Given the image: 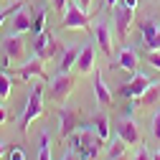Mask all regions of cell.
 I'll use <instances>...</instances> for the list:
<instances>
[{"label": "cell", "mask_w": 160, "mask_h": 160, "mask_svg": "<svg viewBox=\"0 0 160 160\" xmlns=\"http://www.w3.org/2000/svg\"><path fill=\"white\" fill-rule=\"evenodd\" d=\"M3 122H8V112H5L3 104H0V125H3Z\"/></svg>", "instance_id": "34"}, {"label": "cell", "mask_w": 160, "mask_h": 160, "mask_svg": "<svg viewBox=\"0 0 160 160\" xmlns=\"http://www.w3.org/2000/svg\"><path fill=\"white\" fill-rule=\"evenodd\" d=\"M92 127H94V132L99 135V140L104 142V140L109 137V117H107V114H97V117H94V125H92Z\"/></svg>", "instance_id": "19"}, {"label": "cell", "mask_w": 160, "mask_h": 160, "mask_svg": "<svg viewBox=\"0 0 160 160\" xmlns=\"http://www.w3.org/2000/svg\"><path fill=\"white\" fill-rule=\"evenodd\" d=\"M150 130H152V137L155 140H160V109L152 114V119H150Z\"/></svg>", "instance_id": "27"}, {"label": "cell", "mask_w": 160, "mask_h": 160, "mask_svg": "<svg viewBox=\"0 0 160 160\" xmlns=\"http://www.w3.org/2000/svg\"><path fill=\"white\" fill-rule=\"evenodd\" d=\"M61 28H66V31H89V15H87V10H82L79 5H74V3H69V8H66V13H64V21H61Z\"/></svg>", "instance_id": "4"}, {"label": "cell", "mask_w": 160, "mask_h": 160, "mask_svg": "<svg viewBox=\"0 0 160 160\" xmlns=\"http://www.w3.org/2000/svg\"><path fill=\"white\" fill-rule=\"evenodd\" d=\"M150 84H152V79H150V76H145V74L135 71V74L130 76V82H127V84H122L119 94H122V97H127V99H137L140 94H142V92L150 87Z\"/></svg>", "instance_id": "8"}, {"label": "cell", "mask_w": 160, "mask_h": 160, "mask_svg": "<svg viewBox=\"0 0 160 160\" xmlns=\"http://www.w3.org/2000/svg\"><path fill=\"white\" fill-rule=\"evenodd\" d=\"M46 15H48V8H38V13L33 15V23H31V33L38 36V33H43L46 31Z\"/></svg>", "instance_id": "20"}, {"label": "cell", "mask_w": 160, "mask_h": 160, "mask_svg": "<svg viewBox=\"0 0 160 160\" xmlns=\"http://www.w3.org/2000/svg\"><path fill=\"white\" fill-rule=\"evenodd\" d=\"M18 76L23 79V82H31V79L36 76V79H41V82H48V74H46V69H43V58H31V61H26L21 69H18Z\"/></svg>", "instance_id": "9"}, {"label": "cell", "mask_w": 160, "mask_h": 160, "mask_svg": "<svg viewBox=\"0 0 160 160\" xmlns=\"http://www.w3.org/2000/svg\"><path fill=\"white\" fill-rule=\"evenodd\" d=\"M152 160H160V152H155V155H152Z\"/></svg>", "instance_id": "38"}, {"label": "cell", "mask_w": 160, "mask_h": 160, "mask_svg": "<svg viewBox=\"0 0 160 160\" xmlns=\"http://www.w3.org/2000/svg\"><path fill=\"white\" fill-rule=\"evenodd\" d=\"M53 3V10H58V13H66V8H69V0H51Z\"/></svg>", "instance_id": "30"}, {"label": "cell", "mask_w": 160, "mask_h": 160, "mask_svg": "<svg viewBox=\"0 0 160 160\" xmlns=\"http://www.w3.org/2000/svg\"><path fill=\"white\" fill-rule=\"evenodd\" d=\"M58 117H61V137H69L79 127V109L76 107H58Z\"/></svg>", "instance_id": "12"}, {"label": "cell", "mask_w": 160, "mask_h": 160, "mask_svg": "<svg viewBox=\"0 0 160 160\" xmlns=\"http://www.w3.org/2000/svg\"><path fill=\"white\" fill-rule=\"evenodd\" d=\"M3 152H5V145H3V142H0V155H3Z\"/></svg>", "instance_id": "37"}, {"label": "cell", "mask_w": 160, "mask_h": 160, "mask_svg": "<svg viewBox=\"0 0 160 160\" xmlns=\"http://www.w3.org/2000/svg\"><path fill=\"white\" fill-rule=\"evenodd\" d=\"M94 38H97V46L102 48V53L112 56V26L107 21H99L94 26Z\"/></svg>", "instance_id": "13"}, {"label": "cell", "mask_w": 160, "mask_h": 160, "mask_svg": "<svg viewBox=\"0 0 160 160\" xmlns=\"http://www.w3.org/2000/svg\"><path fill=\"white\" fill-rule=\"evenodd\" d=\"M43 89H46L43 82H38V84L31 87L28 102H26V109H23V117H21V122H18V132H21V135H26L28 125L33 122L36 117H41V112H43Z\"/></svg>", "instance_id": "2"}, {"label": "cell", "mask_w": 160, "mask_h": 160, "mask_svg": "<svg viewBox=\"0 0 160 160\" xmlns=\"http://www.w3.org/2000/svg\"><path fill=\"white\" fill-rule=\"evenodd\" d=\"M51 38H53V36H51V33H46V31L36 36V41H33V53H36L38 58H41V56H43V51L48 48V43H51Z\"/></svg>", "instance_id": "22"}, {"label": "cell", "mask_w": 160, "mask_h": 160, "mask_svg": "<svg viewBox=\"0 0 160 160\" xmlns=\"http://www.w3.org/2000/svg\"><path fill=\"white\" fill-rule=\"evenodd\" d=\"M38 160H51V140H48V132L41 135V152H38Z\"/></svg>", "instance_id": "25"}, {"label": "cell", "mask_w": 160, "mask_h": 160, "mask_svg": "<svg viewBox=\"0 0 160 160\" xmlns=\"http://www.w3.org/2000/svg\"><path fill=\"white\" fill-rule=\"evenodd\" d=\"M158 99H160V87H158V84H150L142 94L135 99V104H137V107H152Z\"/></svg>", "instance_id": "17"}, {"label": "cell", "mask_w": 160, "mask_h": 160, "mask_svg": "<svg viewBox=\"0 0 160 160\" xmlns=\"http://www.w3.org/2000/svg\"><path fill=\"white\" fill-rule=\"evenodd\" d=\"M31 23H33V18H31V10L28 5H23L18 13H13L8 18V36H21V33H31Z\"/></svg>", "instance_id": "7"}, {"label": "cell", "mask_w": 160, "mask_h": 160, "mask_svg": "<svg viewBox=\"0 0 160 160\" xmlns=\"http://www.w3.org/2000/svg\"><path fill=\"white\" fill-rule=\"evenodd\" d=\"M122 5H127L130 10H137V5H140V0H119Z\"/></svg>", "instance_id": "32"}, {"label": "cell", "mask_w": 160, "mask_h": 160, "mask_svg": "<svg viewBox=\"0 0 160 160\" xmlns=\"http://www.w3.org/2000/svg\"><path fill=\"white\" fill-rule=\"evenodd\" d=\"M117 135L122 137L127 145H137L140 142V130H137V122L132 117H122L117 122Z\"/></svg>", "instance_id": "10"}, {"label": "cell", "mask_w": 160, "mask_h": 160, "mask_svg": "<svg viewBox=\"0 0 160 160\" xmlns=\"http://www.w3.org/2000/svg\"><path fill=\"white\" fill-rule=\"evenodd\" d=\"M117 66L119 69H125L130 76L137 71V53L132 51V48H122L119 51V56H117Z\"/></svg>", "instance_id": "16"}, {"label": "cell", "mask_w": 160, "mask_h": 160, "mask_svg": "<svg viewBox=\"0 0 160 160\" xmlns=\"http://www.w3.org/2000/svg\"><path fill=\"white\" fill-rule=\"evenodd\" d=\"M64 51H66V48H64V43L58 41V38H51V43H48V48L43 51V56H41V58H43V61H48V58H56L58 53H64Z\"/></svg>", "instance_id": "23"}, {"label": "cell", "mask_w": 160, "mask_h": 160, "mask_svg": "<svg viewBox=\"0 0 160 160\" xmlns=\"http://www.w3.org/2000/svg\"><path fill=\"white\" fill-rule=\"evenodd\" d=\"M94 58H97V46L94 43H87L82 46V51H79V58H76V71L79 74H89L94 69Z\"/></svg>", "instance_id": "14"}, {"label": "cell", "mask_w": 160, "mask_h": 160, "mask_svg": "<svg viewBox=\"0 0 160 160\" xmlns=\"http://www.w3.org/2000/svg\"><path fill=\"white\" fill-rule=\"evenodd\" d=\"M23 5H26V0H15V3H10L5 10H0V28H3V23H8V18H10L13 13H18Z\"/></svg>", "instance_id": "24"}, {"label": "cell", "mask_w": 160, "mask_h": 160, "mask_svg": "<svg viewBox=\"0 0 160 160\" xmlns=\"http://www.w3.org/2000/svg\"><path fill=\"white\" fill-rule=\"evenodd\" d=\"M0 46H3L8 61H23V56H26V43L21 41V36H8Z\"/></svg>", "instance_id": "11"}, {"label": "cell", "mask_w": 160, "mask_h": 160, "mask_svg": "<svg viewBox=\"0 0 160 160\" xmlns=\"http://www.w3.org/2000/svg\"><path fill=\"white\" fill-rule=\"evenodd\" d=\"M92 87H94L97 102L102 104V107H109V104H112V92L107 89V84H104V79H102V74H99V71H94V82H92Z\"/></svg>", "instance_id": "15"}, {"label": "cell", "mask_w": 160, "mask_h": 160, "mask_svg": "<svg viewBox=\"0 0 160 160\" xmlns=\"http://www.w3.org/2000/svg\"><path fill=\"white\" fill-rule=\"evenodd\" d=\"M104 3H107V5H112V8H114V5H117V3H119V0H104Z\"/></svg>", "instance_id": "36"}, {"label": "cell", "mask_w": 160, "mask_h": 160, "mask_svg": "<svg viewBox=\"0 0 160 160\" xmlns=\"http://www.w3.org/2000/svg\"><path fill=\"white\" fill-rule=\"evenodd\" d=\"M117 160H125V158H117Z\"/></svg>", "instance_id": "39"}, {"label": "cell", "mask_w": 160, "mask_h": 160, "mask_svg": "<svg viewBox=\"0 0 160 160\" xmlns=\"http://www.w3.org/2000/svg\"><path fill=\"white\" fill-rule=\"evenodd\" d=\"M140 31H142V41L148 51H160V23L155 18H142L140 21Z\"/></svg>", "instance_id": "6"}, {"label": "cell", "mask_w": 160, "mask_h": 160, "mask_svg": "<svg viewBox=\"0 0 160 160\" xmlns=\"http://www.w3.org/2000/svg\"><path fill=\"white\" fill-rule=\"evenodd\" d=\"M148 61H150L155 69H160V51H148Z\"/></svg>", "instance_id": "29"}, {"label": "cell", "mask_w": 160, "mask_h": 160, "mask_svg": "<svg viewBox=\"0 0 160 160\" xmlns=\"http://www.w3.org/2000/svg\"><path fill=\"white\" fill-rule=\"evenodd\" d=\"M69 148L82 158V160H97L99 152H102V140H99V135L89 127H79L69 135Z\"/></svg>", "instance_id": "1"}, {"label": "cell", "mask_w": 160, "mask_h": 160, "mask_svg": "<svg viewBox=\"0 0 160 160\" xmlns=\"http://www.w3.org/2000/svg\"><path fill=\"white\" fill-rule=\"evenodd\" d=\"M74 89V76L69 71H58L53 79H51V87H48V97L53 99V102H61V99H66Z\"/></svg>", "instance_id": "3"}, {"label": "cell", "mask_w": 160, "mask_h": 160, "mask_svg": "<svg viewBox=\"0 0 160 160\" xmlns=\"http://www.w3.org/2000/svg\"><path fill=\"white\" fill-rule=\"evenodd\" d=\"M64 160H82V158H79V155H76V152L69 148V150H66V155H64Z\"/></svg>", "instance_id": "33"}, {"label": "cell", "mask_w": 160, "mask_h": 160, "mask_svg": "<svg viewBox=\"0 0 160 160\" xmlns=\"http://www.w3.org/2000/svg\"><path fill=\"white\" fill-rule=\"evenodd\" d=\"M10 76L8 74H3V71H0V99H8L10 97Z\"/></svg>", "instance_id": "26"}, {"label": "cell", "mask_w": 160, "mask_h": 160, "mask_svg": "<svg viewBox=\"0 0 160 160\" xmlns=\"http://www.w3.org/2000/svg\"><path fill=\"white\" fill-rule=\"evenodd\" d=\"M79 8H82V10H89V8H92V0H79Z\"/></svg>", "instance_id": "35"}, {"label": "cell", "mask_w": 160, "mask_h": 160, "mask_svg": "<svg viewBox=\"0 0 160 160\" xmlns=\"http://www.w3.org/2000/svg\"><path fill=\"white\" fill-rule=\"evenodd\" d=\"M79 51H82V46H66V51L61 53L58 71H71V66L76 64V58H79Z\"/></svg>", "instance_id": "18"}, {"label": "cell", "mask_w": 160, "mask_h": 160, "mask_svg": "<svg viewBox=\"0 0 160 160\" xmlns=\"http://www.w3.org/2000/svg\"><path fill=\"white\" fill-rule=\"evenodd\" d=\"M135 160H152V155H150V150H148V148H140V150H137V155H135Z\"/></svg>", "instance_id": "31"}, {"label": "cell", "mask_w": 160, "mask_h": 160, "mask_svg": "<svg viewBox=\"0 0 160 160\" xmlns=\"http://www.w3.org/2000/svg\"><path fill=\"white\" fill-rule=\"evenodd\" d=\"M125 148H127V142L117 135L112 142H109V148H107V160H117V158H122V155H125Z\"/></svg>", "instance_id": "21"}, {"label": "cell", "mask_w": 160, "mask_h": 160, "mask_svg": "<svg viewBox=\"0 0 160 160\" xmlns=\"http://www.w3.org/2000/svg\"><path fill=\"white\" fill-rule=\"evenodd\" d=\"M8 160H26V152L18 148V145H13V148L8 150Z\"/></svg>", "instance_id": "28"}, {"label": "cell", "mask_w": 160, "mask_h": 160, "mask_svg": "<svg viewBox=\"0 0 160 160\" xmlns=\"http://www.w3.org/2000/svg\"><path fill=\"white\" fill-rule=\"evenodd\" d=\"M132 23H135V10H130L122 3H117L114 5V33H117L119 41H125V38H127Z\"/></svg>", "instance_id": "5"}]
</instances>
